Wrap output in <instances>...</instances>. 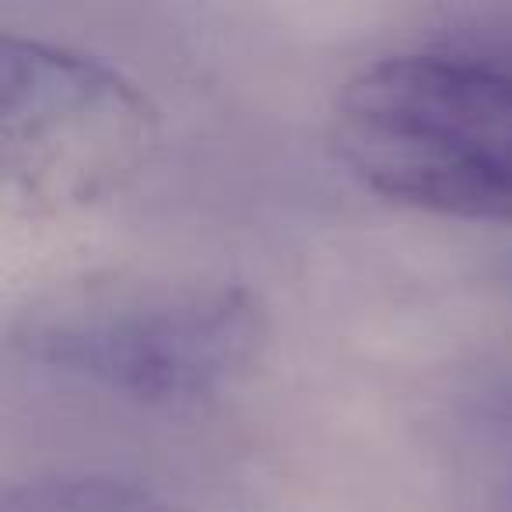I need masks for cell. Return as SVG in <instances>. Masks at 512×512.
<instances>
[{"label":"cell","instance_id":"6da1fadb","mask_svg":"<svg viewBox=\"0 0 512 512\" xmlns=\"http://www.w3.org/2000/svg\"><path fill=\"white\" fill-rule=\"evenodd\" d=\"M334 144L393 204L512 221V25L365 64L334 106Z\"/></svg>","mask_w":512,"mask_h":512},{"label":"cell","instance_id":"7a4b0ae2","mask_svg":"<svg viewBox=\"0 0 512 512\" xmlns=\"http://www.w3.org/2000/svg\"><path fill=\"white\" fill-rule=\"evenodd\" d=\"M260 295L228 281H92L32 302L11 323L25 362L134 407H200L264 358Z\"/></svg>","mask_w":512,"mask_h":512},{"label":"cell","instance_id":"3957f363","mask_svg":"<svg viewBox=\"0 0 512 512\" xmlns=\"http://www.w3.org/2000/svg\"><path fill=\"white\" fill-rule=\"evenodd\" d=\"M158 134L155 102L106 60L0 36V176L22 211H78L123 190Z\"/></svg>","mask_w":512,"mask_h":512},{"label":"cell","instance_id":"277c9868","mask_svg":"<svg viewBox=\"0 0 512 512\" xmlns=\"http://www.w3.org/2000/svg\"><path fill=\"white\" fill-rule=\"evenodd\" d=\"M0 512H197L106 474H46L4 491Z\"/></svg>","mask_w":512,"mask_h":512}]
</instances>
